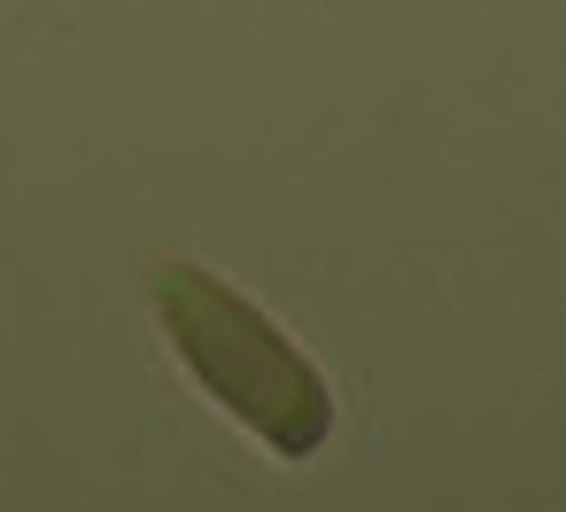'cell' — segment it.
Here are the masks:
<instances>
[{"label":"cell","mask_w":566,"mask_h":512,"mask_svg":"<svg viewBox=\"0 0 566 512\" xmlns=\"http://www.w3.org/2000/svg\"><path fill=\"white\" fill-rule=\"evenodd\" d=\"M148 303L164 342L179 349V365L195 373V388L241 419L272 458H318L334 435V388L326 373L218 272L202 264H156L148 272Z\"/></svg>","instance_id":"obj_1"}]
</instances>
